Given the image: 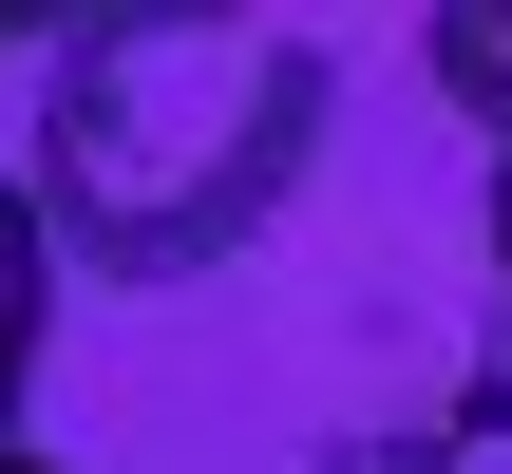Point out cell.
<instances>
[{
    "mask_svg": "<svg viewBox=\"0 0 512 474\" xmlns=\"http://www.w3.org/2000/svg\"><path fill=\"white\" fill-rule=\"evenodd\" d=\"M323 38L285 0H76L38 38V228L95 285H190L323 171Z\"/></svg>",
    "mask_w": 512,
    "mask_h": 474,
    "instance_id": "1",
    "label": "cell"
},
{
    "mask_svg": "<svg viewBox=\"0 0 512 474\" xmlns=\"http://www.w3.org/2000/svg\"><path fill=\"white\" fill-rule=\"evenodd\" d=\"M323 474H512V361H475L456 399H418V418H380V437H342Z\"/></svg>",
    "mask_w": 512,
    "mask_h": 474,
    "instance_id": "2",
    "label": "cell"
},
{
    "mask_svg": "<svg viewBox=\"0 0 512 474\" xmlns=\"http://www.w3.org/2000/svg\"><path fill=\"white\" fill-rule=\"evenodd\" d=\"M38 342H57V228H38V190H0V437H19Z\"/></svg>",
    "mask_w": 512,
    "mask_h": 474,
    "instance_id": "3",
    "label": "cell"
},
{
    "mask_svg": "<svg viewBox=\"0 0 512 474\" xmlns=\"http://www.w3.org/2000/svg\"><path fill=\"white\" fill-rule=\"evenodd\" d=\"M418 76H437L475 133H512V0H437V19H418Z\"/></svg>",
    "mask_w": 512,
    "mask_h": 474,
    "instance_id": "4",
    "label": "cell"
},
{
    "mask_svg": "<svg viewBox=\"0 0 512 474\" xmlns=\"http://www.w3.org/2000/svg\"><path fill=\"white\" fill-rule=\"evenodd\" d=\"M57 19H76V0H0V57H38V38H57Z\"/></svg>",
    "mask_w": 512,
    "mask_h": 474,
    "instance_id": "5",
    "label": "cell"
},
{
    "mask_svg": "<svg viewBox=\"0 0 512 474\" xmlns=\"http://www.w3.org/2000/svg\"><path fill=\"white\" fill-rule=\"evenodd\" d=\"M494 304H512V133H494Z\"/></svg>",
    "mask_w": 512,
    "mask_h": 474,
    "instance_id": "6",
    "label": "cell"
},
{
    "mask_svg": "<svg viewBox=\"0 0 512 474\" xmlns=\"http://www.w3.org/2000/svg\"><path fill=\"white\" fill-rule=\"evenodd\" d=\"M0 474H57V456H19V437H0Z\"/></svg>",
    "mask_w": 512,
    "mask_h": 474,
    "instance_id": "7",
    "label": "cell"
}]
</instances>
